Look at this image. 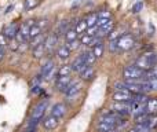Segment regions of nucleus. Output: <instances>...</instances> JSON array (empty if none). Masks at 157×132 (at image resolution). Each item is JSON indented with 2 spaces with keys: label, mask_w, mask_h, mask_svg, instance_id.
I'll return each mask as SVG.
<instances>
[{
  "label": "nucleus",
  "mask_w": 157,
  "mask_h": 132,
  "mask_svg": "<svg viewBox=\"0 0 157 132\" xmlns=\"http://www.w3.org/2000/svg\"><path fill=\"white\" fill-rule=\"evenodd\" d=\"M72 73V67L71 65H63L59 67L58 70V77H65V76H71Z\"/></svg>",
  "instance_id": "obj_27"
},
{
  "label": "nucleus",
  "mask_w": 157,
  "mask_h": 132,
  "mask_svg": "<svg viewBox=\"0 0 157 132\" xmlns=\"http://www.w3.org/2000/svg\"><path fill=\"white\" fill-rule=\"evenodd\" d=\"M97 17H98V19H110L112 14L109 13L108 10H102V11H99V13L97 14Z\"/></svg>",
  "instance_id": "obj_34"
},
{
  "label": "nucleus",
  "mask_w": 157,
  "mask_h": 132,
  "mask_svg": "<svg viewBox=\"0 0 157 132\" xmlns=\"http://www.w3.org/2000/svg\"><path fill=\"white\" fill-rule=\"evenodd\" d=\"M3 58H4V48L0 46V61H3Z\"/></svg>",
  "instance_id": "obj_41"
},
{
  "label": "nucleus",
  "mask_w": 157,
  "mask_h": 132,
  "mask_svg": "<svg viewBox=\"0 0 157 132\" xmlns=\"http://www.w3.org/2000/svg\"><path fill=\"white\" fill-rule=\"evenodd\" d=\"M47 106H48V100H47V99L46 100H41L40 103H37V105L35 106V109H33L32 117H30V119L36 120V121H40V120L43 119L46 110H47Z\"/></svg>",
  "instance_id": "obj_6"
},
{
  "label": "nucleus",
  "mask_w": 157,
  "mask_h": 132,
  "mask_svg": "<svg viewBox=\"0 0 157 132\" xmlns=\"http://www.w3.org/2000/svg\"><path fill=\"white\" fill-rule=\"evenodd\" d=\"M78 46H80V41H78V40H73V41H69V43L66 44V48L72 52V51H75V50H77Z\"/></svg>",
  "instance_id": "obj_33"
},
{
  "label": "nucleus",
  "mask_w": 157,
  "mask_h": 132,
  "mask_svg": "<svg viewBox=\"0 0 157 132\" xmlns=\"http://www.w3.org/2000/svg\"><path fill=\"white\" fill-rule=\"evenodd\" d=\"M97 32H98V28H97V25H94V26L87 28L86 35H87V36H90V37H92V36H95V33H97Z\"/></svg>",
  "instance_id": "obj_36"
},
{
  "label": "nucleus",
  "mask_w": 157,
  "mask_h": 132,
  "mask_svg": "<svg viewBox=\"0 0 157 132\" xmlns=\"http://www.w3.org/2000/svg\"><path fill=\"white\" fill-rule=\"evenodd\" d=\"M91 39H92V37H90V36H87L86 33H84V35L81 36V39H80V43H81V44H84V46H87V44H90Z\"/></svg>",
  "instance_id": "obj_38"
},
{
  "label": "nucleus",
  "mask_w": 157,
  "mask_h": 132,
  "mask_svg": "<svg viewBox=\"0 0 157 132\" xmlns=\"http://www.w3.org/2000/svg\"><path fill=\"white\" fill-rule=\"evenodd\" d=\"M146 114L157 116V98H150L146 102Z\"/></svg>",
  "instance_id": "obj_17"
},
{
  "label": "nucleus",
  "mask_w": 157,
  "mask_h": 132,
  "mask_svg": "<svg viewBox=\"0 0 157 132\" xmlns=\"http://www.w3.org/2000/svg\"><path fill=\"white\" fill-rule=\"evenodd\" d=\"M157 63V55L155 52H147L145 55H141V57L136 59L135 66L139 67L141 70H149L150 67H153Z\"/></svg>",
  "instance_id": "obj_1"
},
{
  "label": "nucleus",
  "mask_w": 157,
  "mask_h": 132,
  "mask_svg": "<svg viewBox=\"0 0 157 132\" xmlns=\"http://www.w3.org/2000/svg\"><path fill=\"white\" fill-rule=\"evenodd\" d=\"M81 83H77V81H72L71 84L68 85V88L65 89V92L63 94L66 95V98H68L69 100H72V98H76L78 94H80L81 91Z\"/></svg>",
  "instance_id": "obj_8"
},
{
  "label": "nucleus",
  "mask_w": 157,
  "mask_h": 132,
  "mask_svg": "<svg viewBox=\"0 0 157 132\" xmlns=\"http://www.w3.org/2000/svg\"><path fill=\"white\" fill-rule=\"evenodd\" d=\"M110 110L113 113L119 114L121 117H127L131 114V103H123V102H113Z\"/></svg>",
  "instance_id": "obj_4"
},
{
  "label": "nucleus",
  "mask_w": 157,
  "mask_h": 132,
  "mask_svg": "<svg viewBox=\"0 0 157 132\" xmlns=\"http://www.w3.org/2000/svg\"><path fill=\"white\" fill-rule=\"evenodd\" d=\"M39 35H41V29L35 24L29 29V39H33V37H36V36H39Z\"/></svg>",
  "instance_id": "obj_29"
},
{
  "label": "nucleus",
  "mask_w": 157,
  "mask_h": 132,
  "mask_svg": "<svg viewBox=\"0 0 157 132\" xmlns=\"http://www.w3.org/2000/svg\"><path fill=\"white\" fill-rule=\"evenodd\" d=\"M109 51L112 54H116L119 51V47H117V40H110V44H109Z\"/></svg>",
  "instance_id": "obj_35"
},
{
  "label": "nucleus",
  "mask_w": 157,
  "mask_h": 132,
  "mask_svg": "<svg viewBox=\"0 0 157 132\" xmlns=\"http://www.w3.org/2000/svg\"><path fill=\"white\" fill-rule=\"evenodd\" d=\"M57 43H58V35L57 33H51L50 36L46 37V41H44V48H46V52L51 54L54 51V48L57 47Z\"/></svg>",
  "instance_id": "obj_10"
},
{
  "label": "nucleus",
  "mask_w": 157,
  "mask_h": 132,
  "mask_svg": "<svg viewBox=\"0 0 157 132\" xmlns=\"http://www.w3.org/2000/svg\"><path fill=\"white\" fill-rule=\"evenodd\" d=\"M108 132H117V130H112V131H108Z\"/></svg>",
  "instance_id": "obj_42"
},
{
  "label": "nucleus",
  "mask_w": 157,
  "mask_h": 132,
  "mask_svg": "<svg viewBox=\"0 0 157 132\" xmlns=\"http://www.w3.org/2000/svg\"><path fill=\"white\" fill-rule=\"evenodd\" d=\"M142 10V2H136L135 4L132 6V8H131V11H132L134 14H136V13H139V11Z\"/></svg>",
  "instance_id": "obj_37"
},
{
  "label": "nucleus",
  "mask_w": 157,
  "mask_h": 132,
  "mask_svg": "<svg viewBox=\"0 0 157 132\" xmlns=\"http://www.w3.org/2000/svg\"><path fill=\"white\" fill-rule=\"evenodd\" d=\"M146 125L149 127V130H155L157 127V116H149L146 121Z\"/></svg>",
  "instance_id": "obj_31"
},
{
  "label": "nucleus",
  "mask_w": 157,
  "mask_h": 132,
  "mask_svg": "<svg viewBox=\"0 0 157 132\" xmlns=\"http://www.w3.org/2000/svg\"><path fill=\"white\" fill-rule=\"evenodd\" d=\"M71 67H72V72H77V73H81L84 69H86L87 65H86V62H84V52L80 54L76 59L73 61V63L71 65Z\"/></svg>",
  "instance_id": "obj_12"
},
{
  "label": "nucleus",
  "mask_w": 157,
  "mask_h": 132,
  "mask_svg": "<svg viewBox=\"0 0 157 132\" xmlns=\"http://www.w3.org/2000/svg\"><path fill=\"white\" fill-rule=\"evenodd\" d=\"M58 124H59V121H58V119L57 117H54V116H47L46 119L43 120V127H44V130H47V131H52V130H55V128L58 127Z\"/></svg>",
  "instance_id": "obj_15"
},
{
  "label": "nucleus",
  "mask_w": 157,
  "mask_h": 132,
  "mask_svg": "<svg viewBox=\"0 0 157 132\" xmlns=\"http://www.w3.org/2000/svg\"><path fill=\"white\" fill-rule=\"evenodd\" d=\"M145 70H141L136 66H125L123 70V77L125 81L128 80H139V81H145Z\"/></svg>",
  "instance_id": "obj_2"
},
{
  "label": "nucleus",
  "mask_w": 157,
  "mask_h": 132,
  "mask_svg": "<svg viewBox=\"0 0 157 132\" xmlns=\"http://www.w3.org/2000/svg\"><path fill=\"white\" fill-rule=\"evenodd\" d=\"M91 51H92V54L95 55V58H97V59L102 57V55H103V44H102V41H101V43H98L97 46L92 47Z\"/></svg>",
  "instance_id": "obj_26"
},
{
  "label": "nucleus",
  "mask_w": 157,
  "mask_h": 132,
  "mask_svg": "<svg viewBox=\"0 0 157 132\" xmlns=\"http://www.w3.org/2000/svg\"><path fill=\"white\" fill-rule=\"evenodd\" d=\"M113 102H123V103H132L134 94H131L130 91H114V94L112 95Z\"/></svg>",
  "instance_id": "obj_7"
},
{
  "label": "nucleus",
  "mask_w": 157,
  "mask_h": 132,
  "mask_svg": "<svg viewBox=\"0 0 157 132\" xmlns=\"http://www.w3.org/2000/svg\"><path fill=\"white\" fill-rule=\"evenodd\" d=\"M142 113H146V103H139V102L131 103V114L138 116V114Z\"/></svg>",
  "instance_id": "obj_18"
},
{
  "label": "nucleus",
  "mask_w": 157,
  "mask_h": 132,
  "mask_svg": "<svg viewBox=\"0 0 157 132\" xmlns=\"http://www.w3.org/2000/svg\"><path fill=\"white\" fill-rule=\"evenodd\" d=\"M149 83V88L150 91H156L157 89V80H146Z\"/></svg>",
  "instance_id": "obj_39"
},
{
  "label": "nucleus",
  "mask_w": 157,
  "mask_h": 132,
  "mask_svg": "<svg viewBox=\"0 0 157 132\" xmlns=\"http://www.w3.org/2000/svg\"><path fill=\"white\" fill-rule=\"evenodd\" d=\"M87 22H86V19H81V21H78L76 22V26H75V30H76V33L77 35H84L86 33V30H87Z\"/></svg>",
  "instance_id": "obj_21"
},
{
  "label": "nucleus",
  "mask_w": 157,
  "mask_h": 132,
  "mask_svg": "<svg viewBox=\"0 0 157 132\" xmlns=\"http://www.w3.org/2000/svg\"><path fill=\"white\" fill-rule=\"evenodd\" d=\"M147 119H149V116H147L146 113H142V114H138V116H134L135 125H138V124H146Z\"/></svg>",
  "instance_id": "obj_28"
},
{
  "label": "nucleus",
  "mask_w": 157,
  "mask_h": 132,
  "mask_svg": "<svg viewBox=\"0 0 157 132\" xmlns=\"http://www.w3.org/2000/svg\"><path fill=\"white\" fill-rule=\"evenodd\" d=\"M135 44V40L131 35H123L121 37L117 40V47H119V51H128L131 50Z\"/></svg>",
  "instance_id": "obj_5"
},
{
  "label": "nucleus",
  "mask_w": 157,
  "mask_h": 132,
  "mask_svg": "<svg viewBox=\"0 0 157 132\" xmlns=\"http://www.w3.org/2000/svg\"><path fill=\"white\" fill-rule=\"evenodd\" d=\"M35 25V19H29V21L24 22V24L19 26L18 29V33L15 36V40L18 44L24 43V41H28L29 40V29Z\"/></svg>",
  "instance_id": "obj_3"
},
{
  "label": "nucleus",
  "mask_w": 157,
  "mask_h": 132,
  "mask_svg": "<svg viewBox=\"0 0 157 132\" xmlns=\"http://www.w3.org/2000/svg\"><path fill=\"white\" fill-rule=\"evenodd\" d=\"M57 55H58V58H59V59L66 61L69 57H71V51L66 48V46H59L57 48Z\"/></svg>",
  "instance_id": "obj_19"
},
{
  "label": "nucleus",
  "mask_w": 157,
  "mask_h": 132,
  "mask_svg": "<svg viewBox=\"0 0 157 132\" xmlns=\"http://www.w3.org/2000/svg\"><path fill=\"white\" fill-rule=\"evenodd\" d=\"M66 114V106L63 105V103H55L54 106H52L51 109V116L57 117L58 120L62 119V117H65Z\"/></svg>",
  "instance_id": "obj_16"
},
{
  "label": "nucleus",
  "mask_w": 157,
  "mask_h": 132,
  "mask_svg": "<svg viewBox=\"0 0 157 132\" xmlns=\"http://www.w3.org/2000/svg\"><path fill=\"white\" fill-rule=\"evenodd\" d=\"M44 41H46V36L41 33V35H39V36H36V37L30 39V47H32V48H35V47L40 46V44H44Z\"/></svg>",
  "instance_id": "obj_22"
},
{
  "label": "nucleus",
  "mask_w": 157,
  "mask_h": 132,
  "mask_svg": "<svg viewBox=\"0 0 157 132\" xmlns=\"http://www.w3.org/2000/svg\"><path fill=\"white\" fill-rule=\"evenodd\" d=\"M72 83V77L71 76H65V77H58L55 81V88L61 92H65V89L68 88V85Z\"/></svg>",
  "instance_id": "obj_14"
},
{
  "label": "nucleus",
  "mask_w": 157,
  "mask_h": 132,
  "mask_svg": "<svg viewBox=\"0 0 157 132\" xmlns=\"http://www.w3.org/2000/svg\"><path fill=\"white\" fill-rule=\"evenodd\" d=\"M54 62L52 61H47L46 63H44L43 66H41V72H40V76L43 78H46V80H48V78H51V76L54 74L55 72V67H54Z\"/></svg>",
  "instance_id": "obj_11"
},
{
  "label": "nucleus",
  "mask_w": 157,
  "mask_h": 132,
  "mask_svg": "<svg viewBox=\"0 0 157 132\" xmlns=\"http://www.w3.org/2000/svg\"><path fill=\"white\" fill-rule=\"evenodd\" d=\"M95 61H97V58H95V55L92 54L91 50H90V51H86V52H84V62H86L87 66L94 65Z\"/></svg>",
  "instance_id": "obj_23"
},
{
  "label": "nucleus",
  "mask_w": 157,
  "mask_h": 132,
  "mask_svg": "<svg viewBox=\"0 0 157 132\" xmlns=\"http://www.w3.org/2000/svg\"><path fill=\"white\" fill-rule=\"evenodd\" d=\"M32 50H33L32 54H33V57H35L36 59L41 58V57L44 55V52H46V48H44V44H40V46L35 47V48H32Z\"/></svg>",
  "instance_id": "obj_25"
},
{
  "label": "nucleus",
  "mask_w": 157,
  "mask_h": 132,
  "mask_svg": "<svg viewBox=\"0 0 157 132\" xmlns=\"http://www.w3.org/2000/svg\"><path fill=\"white\" fill-rule=\"evenodd\" d=\"M112 30H113V22H112V19L108 22V24H105L103 26L98 28V32L95 33V37H105V36H109L112 33Z\"/></svg>",
  "instance_id": "obj_13"
},
{
  "label": "nucleus",
  "mask_w": 157,
  "mask_h": 132,
  "mask_svg": "<svg viewBox=\"0 0 157 132\" xmlns=\"http://www.w3.org/2000/svg\"><path fill=\"white\" fill-rule=\"evenodd\" d=\"M37 4H39V0H25L24 2L25 10H32V8H35Z\"/></svg>",
  "instance_id": "obj_32"
},
{
  "label": "nucleus",
  "mask_w": 157,
  "mask_h": 132,
  "mask_svg": "<svg viewBox=\"0 0 157 132\" xmlns=\"http://www.w3.org/2000/svg\"><path fill=\"white\" fill-rule=\"evenodd\" d=\"M78 74H80L81 80H91V78L94 77V74H95L94 67H92V66H87L86 69H84L81 73H78Z\"/></svg>",
  "instance_id": "obj_20"
},
{
  "label": "nucleus",
  "mask_w": 157,
  "mask_h": 132,
  "mask_svg": "<svg viewBox=\"0 0 157 132\" xmlns=\"http://www.w3.org/2000/svg\"><path fill=\"white\" fill-rule=\"evenodd\" d=\"M77 33L76 30H75V28H69L68 30L65 32V40L66 43H69V41H73V40H77Z\"/></svg>",
  "instance_id": "obj_24"
},
{
  "label": "nucleus",
  "mask_w": 157,
  "mask_h": 132,
  "mask_svg": "<svg viewBox=\"0 0 157 132\" xmlns=\"http://www.w3.org/2000/svg\"><path fill=\"white\" fill-rule=\"evenodd\" d=\"M7 44H8V40L4 37V36H3V33H0V46H2L3 48H6V46H7Z\"/></svg>",
  "instance_id": "obj_40"
},
{
  "label": "nucleus",
  "mask_w": 157,
  "mask_h": 132,
  "mask_svg": "<svg viewBox=\"0 0 157 132\" xmlns=\"http://www.w3.org/2000/svg\"><path fill=\"white\" fill-rule=\"evenodd\" d=\"M97 21H98V17H97V14H90L88 17L86 18V22H87V26H94L95 24H97Z\"/></svg>",
  "instance_id": "obj_30"
},
{
  "label": "nucleus",
  "mask_w": 157,
  "mask_h": 132,
  "mask_svg": "<svg viewBox=\"0 0 157 132\" xmlns=\"http://www.w3.org/2000/svg\"><path fill=\"white\" fill-rule=\"evenodd\" d=\"M138 2H141V0H138Z\"/></svg>",
  "instance_id": "obj_43"
},
{
  "label": "nucleus",
  "mask_w": 157,
  "mask_h": 132,
  "mask_svg": "<svg viewBox=\"0 0 157 132\" xmlns=\"http://www.w3.org/2000/svg\"><path fill=\"white\" fill-rule=\"evenodd\" d=\"M18 29H19V25L15 24V22H13V24L7 25V26L4 28V30H3V36H4L7 40H14L17 36V33H18Z\"/></svg>",
  "instance_id": "obj_9"
}]
</instances>
